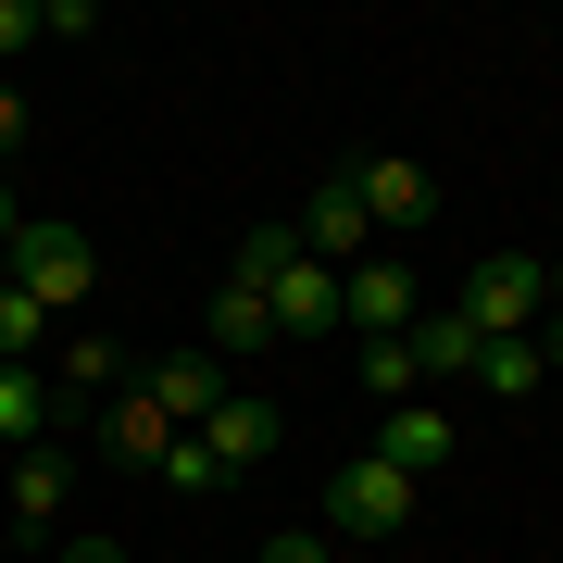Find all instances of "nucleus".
Returning <instances> with one entry per match:
<instances>
[{"mask_svg":"<svg viewBox=\"0 0 563 563\" xmlns=\"http://www.w3.org/2000/svg\"><path fill=\"white\" fill-rule=\"evenodd\" d=\"M476 339H539V313H551V263L539 251H488L476 276H463V301H451Z\"/></svg>","mask_w":563,"mask_h":563,"instance_id":"f257e3e1","label":"nucleus"},{"mask_svg":"<svg viewBox=\"0 0 563 563\" xmlns=\"http://www.w3.org/2000/svg\"><path fill=\"white\" fill-rule=\"evenodd\" d=\"M13 288H38L51 313H76L88 288H101V251L76 239V225H51V213H25V239H13V263H0Z\"/></svg>","mask_w":563,"mask_h":563,"instance_id":"f03ea898","label":"nucleus"},{"mask_svg":"<svg viewBox=\"0 0 563 563\" xmlns=\"http://www.w3.org/2000/svg\"><path fill=\"white\" fill-rule=\"evenodd\" d=\"M339 176H351V201H363L376 239H413V225L439 213V176H426L413 151H363V163H339Z\"/></svg>","mask_w":563,"mask_h":563,"instance_id":"7ed1b4c3","label":"nucleus"},{"mask_svg":"<svg viewBox=\"0 0 563 563\" xmlns=\"http://www.w3.org/2000/svg\"><path fill=\"white\" fill-rule=\"evenodd\" d=\"M413 501H426V488L401 476V463H376V451H363V463H339V488H325V514H339L351 539H401V526H413Z\"/></svg>","mask_w":563,"mask_h":563,"instance_id":"20e7f679","label":"nucleus"},{"mask_svg":"<svg viewBox=\"0 0 563 563\" xmlns=\"http://www.w3.org/2000/svg\"><path fill=\"white\" fill-rule=\"evenodd\" d=\"M188 439H201V451L225 463V476H251V463H276V439H288V413H276V401H251V388H225V401H213L201 426H188Z\"/></svg>","mask_w":563,"mask_h":563,"instance_id":"39448f33","label":"nucleus"},{"mask_svg":"<svg viewBox=\"0 0 563 563\" xmlns=\"http://www.w3.org/2000/svg\"><path fill=\"white\" fill-rule=\"evenodd\" d=\"M413 276H401V263H376V251H363L351 263V276H339V325H363V339H413Z\"/></svg>","mask_w":563,"mask_h":563,"instance_id":"423d86ee","label":"nucleus"},{"mask_svg":"<svg viewBox=\"0 0 563 563\" xmlns=\"http://www.w3.org/2000/svg\"><path fill=\"white\" fill-rule=\"evenodd\" d=\"M301 251L325 263V276H351V263L376 251V225H363V201H351V176H325L313 201H301Z\"/></svg>","mask_w":563,"mask_h":563,"instance_id":"0eeeda50","label":"nucleus"},{"mask_svg":"<svg viewBox=\"0 0 563 563\" xmlns=\"http://www.w3.org/2000/svg\"><path fill=\"white\" fill-rule=\"evenodd\" d=\"M451 451H463V426H451L439 401H388V426H376V463H401V476L426 488V476H439Z\"/></svg>","mask_w":563,"mask_h":563,"instance_id":"6e6552de","label":"nucleus"},{"mask_svg":"<svg viewBox=\"0 0 563 563\" xmlns=\"http://www.w3.org/2000/svg\"><path fill=\"white\" fill-rule=\"evenodd\" d=\"M263 301H276V339H325V325H339V276H325V263L301 251L276 288H263Z\"/></svg>","mask_w":563,"mask_h":563,"instance_id":"1a4fd4ad","label":"nucleus"},{"mask_svg":"<svg viewBox=\"0 0 563 563\" xmlns=\"http://www.w3.org/2000/svg\"><path fill=\"white\" fill-rule=\"evenodd\" d=\"M63 501H76V463H63L51 439L13 451V526H25V539H38V526H63Z\"/></svg>","mask_w":563,"mask_h":563,"instance_id":"9d476101","label":"nucleus"},{"mask_svg":"<svg viewBox=\"0 0 563 563\" xmlns=\"http://www.w3.org/2000/svg\"><path fill=\"white\" fill-rule=\"evenodd\" d=\"M263 339H276V301L225 276V288H213V313H201V351H213V363H239V351H263Z\"/></svg>","mask_w":563,"mask_h":563,"instance_id":"9b49d317","label":"nucleus"},{"mask_svg":"<svg viewBox=\"0 0 563 563\" xmlns=\"http://www.w3.org/2000/svg\"><path fill=\"white\" fill-rule=\"evenodd\" d=\"M101 451H113V463H163V451H176V413H163L151 388H113V413H101Z\"/></svg>","mask_w":563,"mask_h":563,"instance_id":"f8f14e48","label":"nucleus"},{"mask_svg":"<svg viewBox=\"0 0 563 563\" xmlns=\"http://www.w3.org/2000/svg\"><path fill=\"white\" fill-rule=\"evenodd\" d=\"M139 388H151V401H163V413H176V426H201V413L225 401V363H213V351H176V363H151V376H139Z\"/></svg>","mask_w":563,"mask_h":563,"instance_id":"ddd939ff","label":"nucleus"},{"mask_svg":"<svg viewBox=\"0 0 563 563\" xmlns=\"http://www.w3.org/2000/svg\"><path fill=\"white\" fill-rule=\"evenodd\" d=\"M113 388H139V376H125V339L76 325V339H63V401H113Z\"/></svg>","mask_w":563,"mask_h":563,"instance_id":"4468645a","label":"nucleus"},{"mask_svg":"<svg viewBox=\"0 0 563 563\" xmlns=\"http://www.w3.org/2000/svg\"><path fill=\"white\" fill-rule=\"evenodd\" d=\"M51 426H63V388H51V376H25V363H0V439L38 451Z\"/></svg>","mask_w":563,"mask_h":563,"instance_id":"2eb2a0df","label":"nucleus"},{"mask_svg":"<svg viewBox=\"0 0 563 563\" xmlns=\"http://www.w3.org/2000/svg\"><path fill=\"white\" fill-rule=\"evenodd\" d=\"M476 388H488V401H539V388H551L539 339H476Z\"/></svg>","mask_w":563,"mask_h":563,"instance_id":"dca6fc26","label":"nucleus"},{"mask_svg":"<svg viewBox=\"0 0 563 563\" xmlns=\"http://www.w3.org/2000/svg\"><path fill=\"white\" fill-rule=\"evenodd\" d=\"M288 263H301V225H239V263H225V276H239V288H276Z\"/></svg>","mask_w":563,"mask_h":563,"instance_id":"f3484780","label":"nucleus"},{"mask_svg":"<svg viewBox=\"0 0 563 563\" xmlns=\"http://www.w3.org/2000/svg\"><path fill=\"white\" fill-rule=\"evenodd\" d=\"M413 363L426 376H476V325L463 313H413Z\"/></svg>","mask_w":563,"mask_h":563,"instance_id":"a211bd4d","label":"nucleus"},{"mask_svg":"<svg viewBox=\"0 0 563 563\" xmlns=\"http://www.w3.org/2000/svg\"><path fill=\"white\" fill-rule=\"evenodd\" d=\"M363 388H376V401H426V363H413V339H363Z\"/></svg>","mask_w":563,"mask_h":563,"instance_id":"6ab92c4d","label":"nucleus"},{"mask_svg":"<svg viewBox=\"0 0 563 563\" xmlns=\"http://www.w3.org/2000/svg\"><path fill=\"white\" fill-rule=\"evenodd\" d=\"M38 339H51V301H38V288H13V276H0V363H25Z\"/></svg>","mask_w":563,"mask_h":563,"instance_id":"aec40b11","label":"nucleus"},{"mask_svg":"<svg viewBox=\"0 0 563 563\" xmlns=\"http://www.w3.org/2000/svg\"><path fill=\"white\" fill-rule=\"evenodd\" d=\"M151 476L176 488V501H213V488H225V463H213V451H201V439H188V426H176V451H163Z\"/></svg>","mask_w":563,"mask_h":563,"instance_id":"412c9836","label":"nucleus"},{"mask_svg":"<svg viewBox=\"0 0 563 563\" xmlns=\"http://www.w3.org/2000/svg\"><path fill=\"white\" fill-rule=\"evenodd\" d=\"M13 51H38V0H0V63Z\"/></svg>","mask_w":563,"mask_h":563,"instance_id":"4be33fe9","label":"nucleus"},{"mask_svg":"<svg viewBox=\"0 0 563 563\" xmlns=\"http://www.w3.org/2000/svg\"><path fill=\"white\" fill-rule=\"evenodd\" d=\"M263 563H339L325 539H263Z\"/></svg>","mask_w":563,"mask_h":563,"instance_id":"5701e85b","label":"nucleus"},{"mask_svg":"<svg viewBox=\"0 0 563 563\" xmlns=\"http://www.w3.org/2000/svg\"><path fill=\"white\" fill-rule=\"evenodd\" d=\"M13 151H25V101L0 88V163H13Z\"/></svg>","mask_w":563,"mask_h":563,"instance_id":"b1692460","label":"nucleus"},{"mask_svg":"<svg viewBox=\"0 0 563 563\" xmlns=\"http://www.w3.org/2000/svg\"><path fill=\"white\" fill-rule=\"evenodd\" d=\"M539 363H551V376H563V301L539 313Z\"/></svg>","mask_w":563,"mask_h":563,"instance_id":"393cba45","label":"nucleus"},{"mask_svg":"<svg viewBox=\"0 0 563 563\" xmlns=\"http://www.w3.org/2000/svg\"><path fill=\"white\" fill-rule=\"evenodd\" d=\"M13 239H25V213H13V188H0V263H13Z\"/></svg>","mask_w":563,"mask_h":563,"instance_id":"a878e982","label":"nucleus"},{"mask_svg":"<svg viewBox=\"0 0 563 563\" xmlns=\"http://www.w3.org/2000/svg\"><path fill=\"white\" fill-rule=\"evenodd\" d=\"M63 563H125V551H113V539H76V551H63Z\"/></svg>","mask_w":563,"mask_h":563,"instance_id":"bb28decb","label":"nucleus"}]
</instances>
